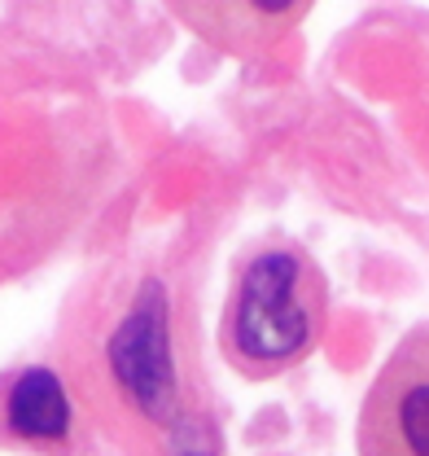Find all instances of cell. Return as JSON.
<instances>
[{
	"label": "cell",
	"mask_w": 429,
	"mask_h": 456,
	"mask_svg": "<svg viewBox=\"0 0 429 456\" xmlns=\"http://www.w3.org/2000/svg\"><path fill=\"white\" fill-rule=\"evenodd\" d=\"M328 330V281L320 264L285 237L259 241L241 264L219 316V351L232 373L271 382L298 369Z\"/></svg>",
	"instance_id": "obj_1"
},
{
	"label": "cell",
	"mask_w": 429,
	"mask_h": 456,
	"mask_svg": "<svg viewBox=\"0 0 429 456\" xmlns=\"http://www.w3.org/2000/svg\"><path fill=\"white\" fill-rule=\"evenodd\" d=\"M360 456H429V321L385 355L355 426Z\"/></svg>",
	"instance_id": "obj_2"
},
{
	"label": "cell",
	"mask_w": 429,
	"mask_h": 456,
	"mask_svg": "<svg viewBox=\"0 0 429 456\" xmlns=\"http://www.w3.org/2000/svg\"><path fill=\"white\" fill-rule=\"evenodd\" d=\"M106 360L123 399L150 426H171L180 417V378L171 360V325H166V298L158 281L141 285L136 303L109 334Z\"/></svg>",
	"instance_id": "obj_3"
},
{
	"label": "cell",
	"mask_w": 429,
	"mask_h": 456,
	"mask_svg": "<svg viewBox=\"0 0 429 456\" xmlns=\"http://www.w3.org/2000/svg\"><path fill=\"white\" fill-rule=\"evenodd\" d=\"M162 4L202 45L237 61L268 57L316 9V0H162Z\"/></svg>",
	"instance_id": "obj_4"
},
{
	"label": "cell",
	"mask_w": 429,
	"mask_h": 456,
	"mask_svg": "<svg viewBox=\"0 0 429 456\" xmlns=\"http://www.w3.org/2000/svg\"><path fill=\"white\" fill-rule=\"evenodd\" d=\"M0 430L36 452L66 456L75 448V403L53 369H22L0 391Z\"/></svg>",
	"instance_id": "obj_5"
},
{
	"label": "cell",
	"mask_w": 429,
	"mask_h": 456,
	"mask_svg": "<svg viewBox=\"0 0 429 456\" xmlns=\"http://www.w3.org/2000/svg\"><path fill=\"white\" fill-rule=\"evenodd\" d=\"M180 456H214L211 452V439H202V444H189V448H184Z\"/></svg>",
	"instance_id": "obj_6"
}]
</instances>
